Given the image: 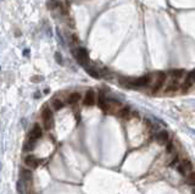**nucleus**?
<instances>
[{
	"label": "nucleus",
	"mask_w": 195,
	"mask_h": 194,
	"mask_svg": "<svg viewBox=\"0 0 195 194\" xmlns=\"http://www.w3.org/2000/svg\"><path fill=\"white\" fill-rule=\"evenodd\" d=\"M42 120H43L45 130L49 131L52 128V126H54V116H52V112L48 106H45L42 111Z\"/></svg>",
	"instance_id": "f257e3e1"
},
{
	"label": "nucleus",
	"mask_w": 195,
	"mask_h": 194,
	"mask_svg": "<svg viewBox=\"0 0 195 194\" xmlns=\"http://www.w3.org/2000/svg\"><path fill=\"white\" fill-rule=\"evenodd\" d=\"M75 56L78 60V62L82 64V65H84L88 60H89V54H88L87 49H84V48H78L75 51Z\"/></svg>",
	"instance_id": "f03ea898"
},
{
	"label": "nucleus",
	"mask_w": 195,
	"mask_h": 194,
	"mask_svg": "<svg viewBox=\"0 0 195 194\" xmlns=\"http://www.w3.org/2000/svg\"><path fill=\"white\" fill-rule=\"evenodd\" d=\"M149 82H150V76H143V77H138V78H133L128 81V83L133 87H144L149 84Z\"/></svg>",
	"instance_id": "7ed1b4c3"
},
{
	"label": "nucleus",
	"mask_w": 195,
	"mask_h": 194,
	"mask_svg": "<svg viewBox=\"0 0 195 194\" xmlns=\"http://www.w3.org/2000/svg\"><path fill=\"white\" fill-rule=\"evenodd\" d=\"M166 78H167V75L165 73V72H158L157 73V79H156V83H155V85H154V92H157V91H160L161 88H162V85L165 84V82H166Z\"/></svg>",
	"instance_id": "20e7f679"
},
{
	"label": "nucleus",
	"mask_w": 195,
	"mask_h": 194,
	"mask_svg": "<svg viewBox=\"0 0 195 194\" xmlns=\"http://www.w3.org/2000/svg\"><path fill=\"white\" fill-rule=\"evenodd\" d=\"M193 170V164L189 160H183L179 165H178V171L181 175H187L188 172H190Z\"/></svg>",
	"instance_id": "39448f33"
},
{
	"label": "nucleus",
	"mask_w": 195,
	"mask_h": 194,
	"mask_svg": "<svg viewBox=\"0 0 195 194\" xmlns=\"http://www.w3.org/2000/svg\"><path fill=\"white\" fill-rule=\"evenodd\" d=\"M83 104L85 105V106H92V105L95 104V93L94 91H88L85 93V97L83 99Z\"/></svg>",
	"instance_id": "423d86ee"
},
{
	"label": "nucleus",
	"mask_w": 195,
	"mask_h": 194,
	"mask_svg": "<svg viewBox=\"0 0 195 194\" xmlns=\"http://www.w3.org/2000/svg\"><path fill=\"white\" fill-rule=\"evenodd\" d=\"M40 137H42V128H40V126L37 123V125H34V126H33L32 131L29 132V138H28V139L37 140V139H39Z\"/></svg>",
	"instance_id": "0eeeda50"
},
{
	"label": "nucleus",
	"mask_w": 195,
	"mask_h": 194,
	"mask_svg": "<svg viewBox=\"0 0 195 194\" xmlns=\"http://www.w3.org/2000/svg\"><path fill=\"white\" fill-rule=\"evenodd\" d=\"M25 163H26V165L29 166L31 169H37L38 165H39V160H38V159L35 157L34 155H28V156H26Z\"/></svg>",
	"instance_id": "6e6552de"
},
{
	"label": "nucleus",
	"mask_w": 195,
	"mask_h": 194,
	"mask_svg": "<svg viewBox=\"0 0 195 194\" xmlns=\"http://www.w3.org/2000/svg\"><path fill=\"white\" fill-rule=\"evenodd\" d=\"M98 106L102 110V111H108V100L105 98V94L101 92L99 93V98H98Z\"/></svg>",
	"instance_id": "1a4fd4ad"
},
{
	"label": "nucleus",
	"mask_w": 195,
	"mask_h": 194,
	"mask_svg": "<svg viewBox=\"0 0 195 194\" xmlns=\"http://www.w3.org/2000/svg\"><path fill=\"white\" fill-rule=\"evenodd\" d=\"M168 138H170V136H168V132H166V131L158 132L157 133V137H156L157 142L160 143V144H166L168 142Z\"/></svg>",
	"instance_id": "9d476101"
},
{
	"label": "nucleus",
	"mask_w": 195,
	"mask_h": 194,
	"mask_svg": "<svg viewBox=\"0 0 195 194\" xmlns=\"http://www.w3.org/2000/svg\"><path fill=\"white\" fill-rule=\"evenodd\" d=\"M81 100V94L79 93H71L67 98V103L71 104V105H73L76 103H78Z\"/></svg>",
	"instance_id": "9b49d317"
},
{
	"label": "nucleus",
	"mask_w": 195,
	"mask_h": 194,
	"mask_svg": "<svg viewBox=\"0 0 195 194\" xmlns=\"http://www.w3.org/2000/svg\"><path fill=\"white\" fill-rule=\"evenodd\" d=\"M170 75L172 76L173 79H179L183 75H184V70H172V71H170Z\"/></svg>",
	"instance_id": "f8f14e48"
},
{
	"label": "nucleus",
	"mask_w": 195,
	"mask_h": 194,
	"mask_svg": "<svg viewBox=\"0 0 195 194\" xmlns=\"http://www.w3.org/2000/svg\"><path fill=\"white\" fill-rule=\"evenodd\" d=\"M35 142H37V140H32V139H28L27 142L25 143L23 150H25V151H32V150L35 148Z\"/></svg>",
	"instance_id": "ddd939ff"
},
{
	"label": "nucleus",
	"mask_w": 195,
	"mask_h": 194,
	"mask_svg": "<svg viewBox=\"0 0 195 194\" xmlns=\"http://www.w3.org/2000/svg\"><path fill=\"white\" fill-rule=\"evenodd\" d=\"M178 88H179V83L177 82V81H173V82H171V83L167 85L166 91H167V92H176V91H178Z\"/></svg>",
	"instance_id": "4468645a"
},
{
	"label": "nucleus",
	"mask_w": 195,
	"mask_h": 194,
	"mask_svg": "<svg viewBox=\"0 0 195 194\" xmlns=\"http://www.w3.org/2000/svg\"><path fill=\"white\" fill-rule=\"evenodd\" d=\"M129 114H131V109H129L128 106L122 108V109L118 111V116H120V117H122V118H126V117H128V116H129Z\"/></svg>",
	"instance_id": "2eb2a0df"
},
{
	"label": "nucleus",
	"mask_w": 195,
	"mask_h": 194,
	"mask_svg": "<svg viewBox=\"0 0 195 194\" xmlns=\"http://www.w3.org/2000/svg\"><path fill=\"white\" fill-rule=\"evenodd\" d=\"M52 108H54L56 111H59V110H61L64 108V103L60 99H54L52 100Z\"/></svg>",
	"instance_id": "dca6fc26"
},
{
	"label": "nucleus",
	"mask_w": 195,
	"mask_h": 194,
	"mask_svg": "<svg viewBox=\"0 0 195 194\" xmlns=\"http://www.w3.org/2000/svg\"><path fill=\"white\" fill-rule=\"evenodd\" d=\"M185 82H188V83H190V84L195 82V70H193V71H190V72L188 73L187 78H185Z\"/></svg>",
	"instance_id": "f3484780"
},
{
	"label": "nucleus",
	"mask_w": 195,
	"mask_h": 194,
	"mask_svg": "<svg viewBox=\"0 0 195 194\" xmlns=\"http://www.w3.org/2000/svg\"><path fill=\"white\" fill-rule=\"evenodd\" d=\"M187 183H188L189 186H195V172H190V173L188 175Z\"/></svg>",
	"instance_id": "a211bd4d"
},
{
	"label": "nucleus",
	"mask_w": 195,
	"mask_h": 194,
	"mask_svg": "<svg viewBox=\"0 0 195 194\" xmlns=\"http://www.w3.org/2000/svg\"><path fill=\"white\" fill-rule=\"evenodd\" d=\"M22 177L26 181H31L32 180V172L28 171V170H22Z\"/></svg>",
	"instance_id": "6ab92c4d"
},
{
	"label": "nucleus",
	"mask_w": 195,
	"mask_h": 194,
	"mask_svg": "<svg viewBox=\"0 0 195 194\" xmlns=\"http://www.w3.org/2000/svg\"><path fill=\"white\" fill-rule=\"evenodd\" d=\"M87 72L89 73L92 77H94V78H99V77H100L99 72H98V71H95L94 68H87Z\"/></svg>",
	"instance_id": "aec40b11"
},
{
	"label": "nucleus",
	"mask_w": 195,
	"mask_h": 194,
	"mask_svg": "<svg viewBox=\"0 0 195 194\" xmlns=\"http://www.w3.org/2000/svg\"><path fill=\"white\" fill-rule=\"evenodd\" d=\"M55 59H56V61L59 64H62V56H61L60 52H56V54H55Z\"/></svg>",
	"instance_id": "412c9836"
},
{
	"label": "nucleus",
	"mask_w": 195,
	"mask_h": 194,
	"mask_svg": "<svg viewBox=\"0 0 195 194\" xmlns=\"http://www.w3.org/2000/svg\"><path fill=\"white\" fill-rule=\"evenodd\" d=\"M172 150H173V144L172 143H168V145H167V153L170 154V153H172Z\"/></svg>",
	"instance_id": "4be33fe9"
},
{
	"label": "nucleus",
	"mask_w": 195,
	"mask_h": 194,
	"mask_svg": "<svg viewBox=\"0 0 195 194\" xmlns=\"http://www.w3.org/2000/svg\"><path fill=\"white\" fill-rule=\"evenodd\" d=\"M177 161H178V156H177V157H174V159H173V160L171 161V164H170V166H173V165H174V164H176Z\"/></svg>",
	"instance_id": "5701e85b"
},
{
	"label": "nucleus",
	"mask_w": 195,
	"mask_h": 194,
	"mask_svg": "<svg viewBox=\"0 0 195 194\" xmlns=\"http://www.w3.org/2000/svg\"><path fill=\"white\" fill-rule=\"evenodd\" d=\"M193 194H195V190H194V192H193Z\"/></svg>",
	"instance_id": "b1692460"
}]
</instances>
